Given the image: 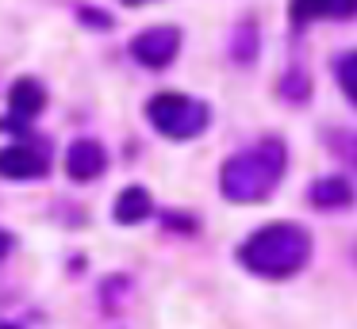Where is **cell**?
I'll use <instances>...</instances> for the list:
<instances>
[{"instance_id": "obj_4", "label": "cell", "mask_w": 357, "mask_h": 329, "mask_svg": "<svg viewBox=\"0 0 357 329\" xmlns=\"http://www.w3.org/2000/svg\"><path fill=\"white\" fill-rule=\"evenodd\" d=\"M177 54H181V27H173V23H158V27H146L131 38V58L142 69H165L173 65Z\"/></svg>"}, {"instance_id": "obj_12", "label": "cell", "mask_w": 357, "mask_h": 329, "mask_svg": "<svg viewBox=\"0 0 357 329\" xmlns=\"http://www.w3.org/2000/svg\"><path fill=\"white\" fill-rule=\"evenodd\" d=\"M254 54H257V27L254 23H242L238 31H234V42H231V58L234 61H242V65H246V61H254Z\"/></svg>"}, {"instance_id": "obj_5", "label": "cell", "mask_w": 357, "mask_h": 329, "mask_svg": "<svg viewBox=\"0 0 357 329\" xmlns=\"http://www.w3.org/2000/svg\"><path fill=\"white\" fill-rule=\"evenodd\" d=\"M47 172H50L47 150H35V145H24V142L0 150V176L4 180L24 184V180H43Z\"/></svg>"}, {"instance_id": "obj_3", "label": "cell", "mask_w": 357, "mask_h": 329, "mask_svg": "<svg viewBox=\"0 0 357 329\" xmlns=\"http://www.w3.org/2000/svg\"><path fill=\"white\" fill-rule=\"evenodd\" d=\"M146 119L169 142H188V138L204 134L211 122V107L204 99H192L185 92H158L146 99Z\"/></svg>"}, {"instance_id": "obj_2", "label": "cell", "mask_w": 357, "mask_h": 329, "mask_svg": "<svg viewBox=\"0 0 357 329\" xmlns=\"http://www.w3.org/2000/svg\"><path fill=\"white\" fill-rule=\"evenodd\" d=\"M288 168V145L284 138H261L250 150L231 153L219 168V191L231 203H261L277 191Z\"/></svg>"}, {"instance_id": "obj_6", "label": "cell", "mask_w": 357, "mask_h": 329, "mask_svg": "<svg viewBox=\"0 0 357 329\" xmlns=\"http://www.w3.org/2000/svg\"><path fill=\"white\" fill-rule=\"evenodd\" d=\"M104 168H108V150H104L96 138H77V142H70V150H66V176L77 184H89L96 180V176H104Z\"/></svg>"}, {"instance_id": "obj_15", "label": "cell", "mask_w": 357, "mask_h": 329, "mask_svg": "<svg viewBox=\"0 0 357 329\" xmlns=\"http://www.w3.org/2000/svg\"><path fill=\"white\" fill-rule=\"evenodd\" d=\"M77 19L85 23V27H93V31H112V27H116L112 12H104V8H93V4H81V8H77Z\"/></svg>"}, {"instance_id": "obj_10", "label": "cell", "mask_w": 357, "mask_h": 329, "mask_svg": "<svg viewBox=\"0 0 357 329\" xmlns=\"http://www.w3.org/2000/svg\"><path fill=\"white\" fill-rule=\"evenodd\" d=\"M307 199L319 211H346V207L354 203V184H349L346 176H319L307 188Z\"/></svg>"}, {"instance_id": "obj_13", "label": "cell", "mask_w": 357, "mask_h": 329, "mask_svg": "<svg viewBox=\"0 0 357 329\" xmlns=\"http://www.w3.org/2000/svg\"><path fill=\"white\" fill-rule=\"evenodd\" d=\"M326 142H331V150L338 153L349 168H357V130H331Z\"/></svg>"}, {"instance_id": "obj_17", "label": "cell", "mask_w": 357, "mask_h": 329, "mask_svg": "<svg viewBox=\"0 0 357 329\" xmlns=\"http://www.w3.org/2000/svg\"><path fill=\"white\" fill-rule=\"evenodd\" d=\"M127 8H139V4H150V0H123Z\"/></svg>"}, {"instance_id": "obj_7", "label": "cell", "mask_w": 357, "mask_h": 329, "mask_svg": "<svg viewBox=\"0 0 357 329\" xmlns=\"http://www.w3.org/2000/svg\"><path fill=\"white\" fill-rule=\"evenodd\" d=\"M357 0H288L292 27H303L311 19H354Z\"/></svg>"}, {"instance_id": "obj_1", "label": "cell", "mask_w": 357, "mask_h": 329, "mask_svg": "<svg viewBox=\"0 0 357 329\" xmlns=\"http://www.w3.org/2000/svg\"><path fill=\"white\" fill-rule=\"evenodd\" d=\"M311 230L300 222H269L238 245V264L261 280H288L311 260Z\"/></svg>"}, {"instance_id": "obj_11", "label": "cell", "mask_w": 357, "mask_h": 329, "mask_svg": "<svg viewBox=\"0 0 357 329\" xmlns=\"http://www.w3.org/2000/svg\"><path fill=\"white\" fill-rule=\"evenodd\" d=\"M334 77H338L346 99L357 107V50H346L338 61H334Z\"/></svg>"}, {"instance_id": "obj_14", "label": "cell", "mask_w": 357, "mask_h": 329, "mask_svg": "<svg viewBox=\"0 0 357 329\" xmlns=\"http://www.w3.org/2000/svg\"><path fill=\"white\" fill-rule=\"evenodd\" d=\"M280 96L292 99V104H303L311 96V84H307V73H288L284 84H280Z\"/></svg>"}, {"instance_id": "obj_16", "label": "cell", "mask_w": 357, "mask_h": 329, "mask_svg": "<svg viewBox=\"0 0 357 329\" xmlns=\"http://www.w3.org/2000/svg\"><path fill=\"white\" fill-rule=\"evenodd\" d=\"M8 249H12V234H4V230H0V260L8 257Z\"/></svg>"}, {"instance_id": "obj_8", "label": "cell", "mask_w": 357, "mask_h": 329, "mask_svg": "<svg viewBox=\"0 0 357 329\" xmlns=\"http://www.w3.org/2000/svg\"><path fill=\"white\" fill-rule=\"evenodd\" d=\"M43 107H47V88H43V81L20 77L8 88V111L16 122H31L35 115H43Z\"/></svg>"}, {"instance_id": "obj_9", "label": "cell", "mask_w": 357, "mask_h": 329, "mask_svg": "<svg viewBox=\"0 0 357 329\" xmlns=\"http://www.w3.org/2000/svg\"><path fill=\"white\" fill-rule=\"evenodd\" d=\"M150 214H154V195H150L142 184L123 188L116 195V207H112V218H116L119 226H139V222L150 218Z\"/></svg>"}]
</instances>
